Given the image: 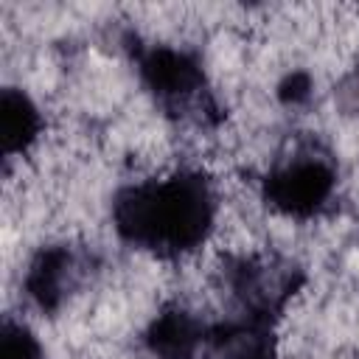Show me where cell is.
Returning <instances> with one entry per match:
<instances>
[{"mask_svg": "<svg viewBox=\"0 0 359 359\" xmlns=\"http://www.w3.org/2000/svg\"><path fill=\"white\" fill-rule=\"evenodd\" d=\"M205 359H278L272 323L241 317L208 328Z\"/></svg>", "mask_w": 359, "mask_h": 359, "instance_id": "obj_5", "label": "cell"}, {"mask_svg": "<svg viewBox=\"0 0 359 359\" xmlns=\"http://www.w3.org/2000/svg\"><path fill=\"white\" fill-rule=\"evenodd\" d=\"M334 168L323 160H294L264 180V199L286 216L306 219L317 213L334 191Z\"/></svg>", "mask_w": 359, "mask_h": 359, "instance_id": "obj_2", "label": "cell"}, {"mask_svg": "<svg viewBox=\"0 0 359 359\" xmlns=\"http://www.w3.org/2000/svg\"><path fill=\"white\" fill-rule=\"evenodd\" d=\"M73 255L67 247H42L25 272V292L42 311H56L65 300V286L70 280Z\"/></svg>", "mask_w": 359, "mask_h": 359, "instance_id": "obj_7", "label": "cell"}, {"mask_svg": "<svg viewBox=\"0 0 359 359\" xmlns=\"http://www.w3.org/2000/svg\"><path fill=\"white\" fill-rule=\"evenodd\" d=\"M337 98H339L342 109H348V112H359V70L351 73V76L342 81V87L337 90Z\"/></svg>", "mask_w": 359, "mask_h": 359, "instance_id": "obj_11", "label": "cell"}, {"mask_svg": "<svg viewBox=\"0 0 359 359\" xmlns=\"http://www.w3.org/2000/svg\"><path fill=\"white\" fill-rule=\"evenodd\" d=\"M213 216V188L196 171L129 185L118 191L112 202L118 236L154 255H182L196 250L208 238Z\"/></svg>", "mask_w": 359, "mask_h": 359, "instance_id": "obj_1", "label": "cell"}, {"mask_svg": "<svg viewBox=\"0 0 359 359\" xmlns=\"http://www.w3.org/2000/svg\"><path fill=\"white\" fill-rule=\"evenodd\" d=\"M300 272L278 264L275 258H244L230 269V286L241 300L244 314L266 323H272V317L294 294Z\"/></svg>", "mask_w": 359, "mask_h": 359, "instance_id": "obj_3", "label": "cell"}, {"mask_svg": "<svg viewBox=\"0 0 359 359\" xmlns=\"http://www.w3.org/2000/svg\"><path fill=\"white\" fill-rule=\"evenodd\" d=\"M140 79L143 84L165 104L185 101L202 90L205 73L194 53L154 45L140 53Z\"/></svg>", "mask_w": 359, "mask_h": 359, "instance_id": "obj_4", "label": "cell"}, {"mask_svg": "<svg viewBox=\"0 0 359 359\" xmlns=\"http://www.w3.org/2000/svg\"><path fill=\"white\" fill-rule=\"evenodd\" d=\"M309 95H311V76H309L306 70H292V73H286V76L280 79V84H278V98H280L283 104H289V107L303 104Z\"/></svg>", "mask_w": 359, "mask_h": 359, "instance_id": "obj_10", "label": "cell"}, {"mask_svg": "<svg viewBox=\"0 0 359 359\" xmlns=\"http://www.w3.org/2000/svg\"><path fill=\"white\" fill-rule=\"evenodd\" d=\"M42 129V118L36 104L17 87H6L0 93V143L3 154H20L25 151Z\"/></svg>", "mask_w": 359, "mask_h": 359, "instance_id": "obj_8", "label": "cell"}, {"mask_svg": "<svg viewBox=\"0 0 359 359\" xmlns=\"http://www.w3.org/2000/svg\"><path fill=\"white\" fill-rule=\"evenodd\" d=\"M208 328L185 309H163L146 328V348L157 359H194L205 348Z\"/></svg>", "mask_w": 359, "mask_h": 359, "instance_id": "obj_6", "label": "cell"}, {"mask_svg": "<svg viewBox=\"0 0 359 359\" xmlns=\"http://www.w3.org/2000/svg\"><path fill=\"white\" fill-rule=\"evenodd\" d=\"M39 356H42V348L36 337L25 325L6 320L0 334V359H39Z\"/></svg>", "mask_w": 359, "mask_h": 359, "instance_id": "obj_9", "label": "cell"}]
</instances>
